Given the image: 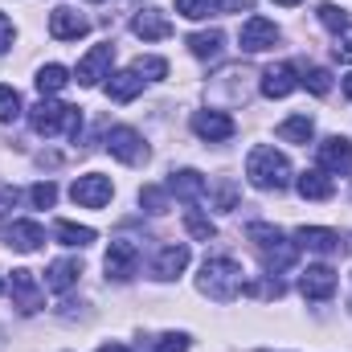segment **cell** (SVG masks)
Instances as JSON below:
<instances>
[{
  "instance_id": "cell-1",
  "label": "cell",
  "mask_w": 352,
  "mask_h": 352,
  "mask_svg": "<svg viewBox=\"0 0 352 352\" xmlns=\"http://www.w3.org/2000/svg\"><path fill=\"white\" fill-rule=\"evenodd\" d=\"M29 123L37 135H66V140H78L82 131V111L70 107V102H58V98H41L33 111H29Z\"/></svg>"
},
{
  "instance_id": "cell-2",
  "label": "cell",
  "mask_w": 352,
  "mask_h": 352,
  "mask_svg": "<svg viewBox=\"0 0 352 352\" xmlns=\"http://www.w3.org/2000/svg\"><path fill=\"white\" fill-rule=\"evenodd\" d=\"M197 287H201V295H209L217 303H234L246 291V278H242V266L234 258H205Z\"/></svg>"
},
{
  "instance_id": "cell-3",
  "label": "cell",
  "mask_w": 352,
  "mask_h": 352,
  "mask_svg": "<svg viewBox=\"0 0 352 352\" xmlns=\"http://www.w3.org/2000/svg\"><path fill=\"white\" fill-rule=\"evenodd\" d=\"M246 180L254 184V188H287L291 184V160L283 156V152H274L270 144H258V148H250V156H246Z\"/></svg>"
},
{
  "instance_id": "cell-4",
  "label": "cell",
  "mask_w": 352,
  "mask_h": 352,
  "mask_svg": "<svg viewBox=\"0 0 352 352\" xmlns=\"http://www.w3.org/2000/svg\"><path fill=\"white\" fill-rule=\"evenodd\" d=\"M246 238H250V242H254V250L263 254L266 274H278V270H291V266H295L299 246H295V242H287V238H283V230H274V226H266V221H254V226L246 230Z\"/></svg>"
},
{
  "instance_id": "cell-5",
  "label": "cell",
  "mask_w": 352,
  "mask_h": 352,
  "mask_svg": "<svg viewBox=\"0 0 352 352\" xmlns=\"http://www.w3.org/2000/svg\"><path fill=\"white\" fill-rule=\"evenodd\" d=\"M107 152L119 160V164H144L152 152H148V144H144V135L135 131V127H111L107 131Z\"/></svg>"
},
{
  "instance_id": "cell-6",
  "label": "cell",
  "mask_w": 352,
  "mask_h": 352,
  "mask_svg": "<svg viewBox=\"0 0 352 352\" xmlns=\"http://www.w3.org/2000/svg\"><path fill=\"white\" fill-rule=\"evenodd\" d=\"M102 270H107L111 283H127V278H135V270H140V246L127 242V238H115L111 250H107V258H102Z\"/></svg>"
},
{
  "instance_id": "cell-7",
  "label": "cell",
  "mask_w": 352,
  "mask_h": 352,
  "mask_svg": "<svg viewBox=\"0 0 352 352\" xmlns=\"http://www.w3.org/2000/svg\"><path fill=\"white\" fill-rule=\"evenodd\" d=\"M70 197H74V205H82V209H102V205L115 197V184H111V176H102V173H87L70 184Z\"/></svg>"
},
{
  "instance_id": "cell-8",
  "label": "cell",
  "mask_w": 352,
  "mask_h": 352,
  "mask_svg": "<svg viewBox=\"0 0 352 352\" xmlns=\"http://www.w3.org/2000/svg\"><path fill=\"white\" fill-rule=\"evenodd\" d=\"M8 291H12V303L25 311V316H33V311H41V303H45V291H41V283H37V274L33 270H12V278H8Z\"/></svg>"
},
{
  "instance_id": "cell-9",
  "label": "cell",
  "mask_w": 352,
  "mask_h": 352,
  "mask_svg": "<svg viewBox=\"0 0 352 352\" xmlns=\"http://www.w3.org/2000/svg\"><path fill=\"white\" fill-rule=\"evenodd\" d=\"M316 160L328 176H349L352 173V144L344 135H328L320 148H316Z\"/></svg>"
},
{
  "instance_id": "cell-10",
  "label": "cell",
  "mask_w": 352,
  "mask_h": 352,
  "mask_svg": "<svg viewBox=\"0 0 352 352\" xmlns=\"http://www.w3.org/2000/svg\"><path fill=\"white\" fill-rule=\"evenodd\" d=\"M238 45H242L246 54L274 50V45H278V25H274V21H266V16H250V21L242 25V33H238Z\"/></svg>"
},
{
  "instance_id": "cell-11",
  "label": "cell",
  "mask_w": 352,
  "mask_h": 352,
  "mask_svg": "<svg viewBox=\"0 0 352 352\" xmlns=\"http://www.w3.org/2000/svg\"><path fill=\"white\" fill-rule=\"evenodd\" d=\"M111 62H115V45H111V41L90 45V54L78 62V87H98L102 78H111V74H107Z\"/></svg>"
},
{
  "instance_id": "cell-12",
  "label": "cell",
  "mask_w": 352,
  "mask_h": 352,
  "mask_svg": "<svg viewBox=\"0 0 352 352\" xmlns=\"http://www.w3.org/2000/svg\"><path fill=\"white\" fill-rule=\"evenodd\" d=\"M50 33H54L58 41H78V37H87L90 33V21L78 12V8L58 4V8L50 12Z\"/></svg>"
},
{
  "instance_id": "cell-13",
  "label": "cell",
  "mask_w": 352,
  "mask_h": 352,
  "mask_svg": "<svg viewBox=\"0 0 352 352\" xmlns=\"http://www.w3.org/2000/svg\"><path fill=\"white\" fill-rule=\"evenodd\" d=\"M192 131H197L201 140H209V144H221V140H230L238 127H234V119H230L226 111H192Z\"/></svg>"
},
{
  "instance_id": "cell-14",
  "label": "cell",
  "mask_w": 352,
  "mask_h": 352,
  "mask_svg": "<svg viewBox=\"0 0 352 352\" xmlns=\"http://www.w3.org/2000/svg\"><path fill=\"white\" fill-rule=\"evenodd\" d=\"M299 291L307 295V299H332L336 295V270L332 266H307L303 274H299Z\"/></svg>"
},
{
  "instance_id": "cell-15",
  "label": "cell",
  "mask_w": 352,
  "mask_h": 352,
  "mask_svg": "<svg viewBox=\"0 0 352 352\" xmlns=\"http://www.w3.org/2000/svg\"><path fill=\"white\" fill-rule=\"evenodd\" d=\"M188 246L184 242H168V246H160V254H156V263H152V274L160 278V283H173L176 274L188 266Z\"/></svg>"
},
{
  "instance_id": "cell-16",
  "label": "cell",
  "mask_w": 352,
  "mask_h": 352,
  "mask_svg": "<svg viewBox=\"0 0 352 352\" xmlns=\"http://www.w3.org/2000/svg\"><path fill=\"white\" fill-rule=\"evenodd\" d=\"M295 87H299V70H295L291 62H278V66H266L263 70V94L266 98H287Z\"/></svg>"
},
{
  "instance_id": "cell-17",
  "label": "cell",
  "mask_w": 352,
  "mask_h": 352,
  "mask_svg": "<svg viewBox=\"0 0 352 352\" xmlns=\"http://www.w3.org/2000/svg\"><path fill=\"white\" fill-rule=\"evenodd\" d=\"M295 246H303L311 254H336L340 250V234L324 230V226H303V230H295Z\"/></svg>"
},
{
  "instance_id": "cell-18",
  "label": "cell",
  "mask_w": 352,
  "mask_h": 352,
  "mask_svg": "<svg viewBox=\"0 0 352 352\" xmlns=\"http://www.w3.org/2000/svg\"><path fill=\"white\" fill-rule=\"evenodd\" d=\"M4 242H8L12 250H21V254H33V250H41L45 230H41L37 221H12V226L4 230Z\"/></svg>"
},
{
  "instance_id": "cell-19",
  "label": "cell",
  "mask_w": 352,
  "mask_h": 352,
  "mask_svg": "<svg viewBox=\"0 0 352 352\" xmlns=\"http://www.w3.org/2000/svg\"><path fill=\"white\" fill-rule=\"evenodd\" d=\"M168 192H173L176 201H201L205 197V176L197 173V168H180V173H173L168 176V184H164Z\"/></svg>"
},
{
  "instance_id": "cell-20",
  "label": "cell",
  "mask_w": 352,
  "mask_h": 352,
  "mask_svg": "<svg viewBox=\"0 0 352 352\" xmlns=\"http://www.w3.org/2000/svg\"><path fill=\"white\" fill-rule=\"evenodd\" d=\"M131 33H135V37H144V41H160V37H168V33H173V25L164 21V12L144 8V12H135V16H131Z\"/></svg>"
},
{
  "instance_id": "cell-21",
  "label": "cell",
  "mask_w": 352,
  "mask_h": 352,
  "mask_svg": "<svg viewBox=\"0 0 352 352\" xmlns=\"http://www.w3.org/2000/svg\"><path fill=\"white\" fill-rule=\"evenodd\" d=\"M295 188H299V197H303V201H328V197L336 192L332 176L324 173V168H311V173L295 176Z\"/></svg>"
},
{
  "instance_id": "cell-22",
  "label": "cell",
  "mask_w": 352,
  "mask_h": 352,
  "mask_svg": "<svg viewBox=\"0 0 352 352\" xmlns=\"http://www.w3.org/2000/svg\"><path fill=\"white\" fill-rule=\"evenodd\" d=\"M221 45H226V33H221V29H201V33L188 37V50H192V58H201V62H213V58L221 54Z\"/></svg>"
},
{
  "instance_id": "cell-23",
  "label": "cell",
  "mask_w": 352,
  "mask_h": 352,
  "mask_svg": "<svg viewBox=\"0 0 352 352\" xmlns=\"http://www.w3.org/2000/svg\"><path fill=\"white\" fill-rule=\"evenodd\" d=\"M78 274H82V266L74 263V258H58V263L45 270V287L62 295V291H70V287L78 283Z\"/></svg>"
},
{
  "instance_id": "cell-24",
  "label": "cell",
  "mask_w": 352,
  "mask_h": 352,
  "mask_svg": "<svg viewBox=\"0 0 352 352\" xmlns=\"http://www.w3.org/2000/svg\"><path fill=\"white\" fill-rule=\"evenodd\" d=\"M140 90H144V78H140L135 70H119V74L107 78V94H111L115 102H131Z\"/></svg>"
},
{
  "instance_id": "cell-25",
  "label": "cell",
  "mask_w": 352,
  "mask_h": 352,
  "mask_svg": "<svg viewBox=\"0 0 352 352\" xmlns=\"http://www.w3.org/2000/svg\"><path fill=\"white\" fill-rule=\"evenodd\" d=\"M311 135H316L311 115H291L278 123V140H287V144H311Z\"/></svg>"
},
{
  "instance_id": "cell-26",
  "label": "cell",
  "mask_w": 352,
  "mask_h": 352,
  "mask_svg": "<svg viewBox=\"0 0 352 352\" xmlns=\"http://www.w3.org/2000/svg\"><path fill=\"white\" fill-rule=\"evenodd\" d=\"M37 90H41V98H54L58 90H66V82H70V70L66 66H58V62H50V66H41L37 70Z\"/></svg>"
},
{
  "instance_id": "cell-27",
  "label": "cell",
  "mask_w": 352,
  "mask_h": 352,
  "mask_svg": "<svg viewBox=\"0 0 352 352\" xmlns=\"http://www.w3.org/2000/svg\"><path fill=\"white\" fill-rule=\"evenodd\" d=\"M54 234H58L62 246H90V242H94V230H90V226H74V221H58Z\"/></svg>"
},
{
  "instance_id": "cell-28",
  "label": "cell",
  "mask_w": 352,
  "mask_h": 352,
  "mask_svg": "<svg viewBox=\"0 0 352 352\" xmlns=\"http://www.w3.org/2000/svg\"><path fill=\"white\" fill-rule=\"evenodd\" d=\"M184 230H188V238H197V242L217 238V226H213L205 213H197V209H188V213H184Z\"/></svg>"
},
{
  "instance_id": "cell-29",
  "label": "cell",
  "mask_w": 352,
  "mask_h": 352,
  "mask_svg": "<svg viewBox=\"0 0 352 352\" xmlns=\"http://www.w3.org/2000/svg\"><path fill=\"white\" fill-rule=\"evenodd\" d=\"M144 82H160V78H168V62L164 58H135V66H131Z\"/></svg>"
},
{
  "instance_id": "cell-30",
  "label": "cell",
  "mask_w": 352,
  "mask_h": 352,
  "mask_svg": "<svg viewBox=\"0 0 352 352\" xmlns=\"http://www.w3.org/2000/svg\"><path fill=\"white\" fill-rule=\"evenodd\" d=\"M168 188H160V184H148V188H140V205L148 209V213H164L168 209Z\"/></svg>"
},
{
  "instance_id": "cell-31",
  "label": "cell",
  "mask_w": 352,
  "mask_h": 352,
  "mask_svg": "<svg viewBox=\"0 0 352 352\" xmlns=\"http://www.w3.org/2000/svg\"><path fill=\"white\" fill-rule=\"evenodd\" d=\"M21 111H25V107H21V94L12 87H0V123H16Z\"/></svg>"
},
{
  "instance_id": "cell-32",
  "label": "cell",
  "mask_w": 352,
  "mask_h": 352,
  "mask_svg": "<svg viewBox=\"0 0 352 352\" xmlns=\"http://www.w3.org/2000/svg\"><path fill=\"white\" fill-rule=\"evenodd\" d=\"M316 16H320V25H328V29H336V33L352 25V21H349V12H344L340 4H320V8H316Z\"/></svg>"
},
{
  "instance_id": "cell-33",
  "label": "cell",
  "mask_w": 352,
  "mask_h": 352,
  "mask_svg": "<svg viewBox=\"0 0 352 352\" xmlns=\"http://www.w3.org/2000/svg\"><path fill=\"white\" fill-rule=\"evenodd\" d=\"M29 201H33L37 209H54V201H58V184H54V180H37V184L29 188Z\"/></svg>"
},
{
  "instance_id": "cell-34",
  "label": "cell",
  "mask_w": 352,
  "mask_h": 352,
  "mask_svg": "<svg viewBox=\"0 0 352 352\" xmlns=\"http://www.w3.org/2000/svg\"><path fill=\"white\" fill-rule=\"evenodd\" d=\"M299 82L311 90V94H328V90H332V74H328L324 66H311V70H307V74H303Z\"/></svg>"
},
{
  "instance_id": "cell-35",
  "label": "cell",
  "mask_w": 352,
  "mask_h": 352,
  "mask_svg": "<svg viewBox=\"0 0 352 352\" xmlns=\"http://www.w3.org/2000/svg\"><path fill=\"white\" fill-rule=\"evenodd\" d=\"M209 8H213V0H176V12H180V16H188V21L209 16Z\"/></svg>"
},
{
  "instance_id": "cell-36",
  "label": "cell",
  "mask_w": 352,
  "mask_h": 352,
  "mask_svg": "<svg viewBox=\"0 0 352 352\" xmlns=\"http://www.w3.org/2000/svg\"><path fill=\"white\" fill-rule=\"evenodd\" d=\"M152 352H188V336H184V332H168V336L156 340Z\"/></svg>"
},
{
  "instance_id": "cell-37",
  "label": "cell",
  "mask_w": 352,
  "mask_h": 352,
  "mask_svg": "<svg viewBox=\"0 0 352 352\" xmlns=\"http://www.w3.org/2000/svg\"><path fill=\"white\" fill-rule=\"evenodd\" d=\"M332 54H336V62H352V25L336 33V45H332Z\"/></svg>"
},
{
  "instance_id": "cell-38",
  "label": "cell",
  "mask_w": 352,
  "mask_h": 352,
  "mask_svg": "<svg viewBox=\"0 0 352 352\" xmlns=\"http://www.w3.org/2000/svg\"><path fill=\"white\" fill-rule=\"evenodd\" d=\"M16 201H21V192H16L12 184H0V217H8V213L16 209Z\"/></svg>"
},
{
  "instance_id": "cell-39",
  "label": "cell",
  "mask_w": 352,
  "mask_h": 352,
  "mask_svg": "<svg viewBox=\"0 0 352 352\" xmlns=\"http://www.w3.org/2000/svg\"><path fill=\"white\" fill-rule=\"evenodd\" d=\"M213 8L217 12H246V8H254V0H213Z\"/></svg>"
},
{
  "instance_id": "cell-40",
  "label": "cell",
  "mask_w": 352,
  "mask_h": 352,
  "mask_svg": "<svg viewBox=\"0 0 352 352\" xmlns=\"http://www.w3.org/2000/svg\"><path fill=\"white\" fill-rule=\"evenodd\" d=\"M12 37H16V29H12V21H8V16L0 12V54H4L8 45H12Z\"/></svg>"
},
{
  "instance_id": "cell-41",
  "label": "cell",
  "mask_w": 352,
  "mask_h": 352,
  "mask_svg": "<svg viewBox=\"0 0 352 352\" xmlns=\"http://www.w3.org/2000/svg\"><path fill=\"white\" fill-rule=\"evenodd\" d=\"M221 209H234V188H221Z\"/></svg>"
},
{
  "instance_id": "cell-42",
  "label": "cell",
  "mask_w": 352,
  "mask_h": 352,
  "mask_svg": "<svg viewBox=\"0 0 352 352\" xmlns=\"http://www.w3.org/2000/svg\"><path fill=\"white\" fill-rule=\"evenodd\" d=\"M98 352H127V349H123V344H102Z\"/></svg>"
},
{
  "instance_id": "cell-43",
  "label": "cell",
  "mask_w": 352,
  "mask_h": 352,
  "mask_svg": "<svg viewBox=\"0 0 352 352\" xmlns=\"http://www.w3.org/2000/svg\"><path fill=\"white\" fill-rule=\"evenodd\" d=\"M344 94H349V98H352V74H349V78H344Z\"/></svg>"
},
{
  "instance_id": "cell-44",
  "label": "cell",
  "mask_w": 352,
  "mask_h": 352,
  "mask_svg": "<svg viewBox=\"0 0 352 352\" xmlns=\"http://www.w3.org/2000/svg\"><path fill=\"white\" fill-rule=\"evenodd\" d=\"M274 4H287V8H291V4H299V0H274Z\"/></svg>"
},
{
  "instance_id": "cell-45",
  "label": "cell",
  "mask_w": 352,
  "mask_h": 352,
  "mask_svg": "<svg viewBox=\"0 0 352 352\" xmlns=\"http://www.w3.org/2000/svg\"><path fill=\"white\" fill-rule=\"evenodd\" d=\"M90 4H98V0H90Z\"/></svg>"
}]
</instances>
